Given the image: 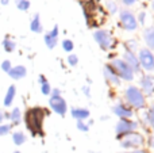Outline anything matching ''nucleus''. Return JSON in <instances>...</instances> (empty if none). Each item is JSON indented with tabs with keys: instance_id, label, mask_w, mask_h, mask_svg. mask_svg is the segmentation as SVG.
Returning <instances> with one entry per match:
<instances>
[{
	"instance_id": "5701e85b",
	"label": "nucleus",
	"mask_w": 154,
	"mask_h": 153,
	"mask_svg": "<svg viewBox=\"0 0 154 153\" xmlns=\"http://www.w3.org/2000/svg\"><path fill=\"white\" fill-rule=\"evenodd\" d=\"M106 10L108 11V14L115 15V14L119 12V5H118V3L114 2V0H107L106 2Z\"/></svg>"
},
{
	"instance_id": "6ab92c4d",
	"label": "nucleus",
	"mask_w": 154,
	"mask_h": 153,
	"mask_svg": "<svg viewBox=\"0 0 154 153\" xmlns=\"http://www.w3.org/2000/svg\"><path fill=\"white\" fill-rule=\"evenodd\" d=\"M8 119L11 121V125H14V126L20 125L22 121H23V117H22L20 108H19V107H14L12 110L8 113Z\"/></svg>"
},
{
	"instance_id": "a878e982",
	"label": "nucleus",
	"mask_w": 154,
	"mask_h": 153,
	"mask_svg": "<svg viewBox=\"0 0 154 153\" xmlns=\"http://www.w3.org/2000/svg\"><path fill=\"white\" fill-rule=\"evenodd\" d=\"M125 50L137 53V52H138V42H137L135 39H128L127 42L125 43Z\"/></svg>"
},
{
	"instance_id": "aec40b11",
	"label": "nucleus",
	"mask_w": 154,
	"mask_h": 153,
	"mask_svg": "<svg viewBox=\"0 0 154 153\" xmlns=\"http://www.w3.org/2000/svg\"><path fill=\"white\" fill-rule=\"evenodd\" d=\"M30 30L35 34H41L43 33V26L42 22H41V15L39 14H34V16L31 18V22H30Z\"/></svg>"
},
{
	"instance_id": "7c9ffc66",
	"label": "nucleus",
	"mask_w": 154,
	"mask_h": 153,
	"mask_svg": "<svg viewBox=\"0 0 154 153\" xmlns=\"http://www.w3.org/2000/svg\"><path fill=\"white\" fill-rule=\"evenodd\" d=\"M76 126H77V129L82 133H87L88 130H89V125L85 121H76Z\"/></svg>"
},
{
	"instance_id": "c9c22d12",
	"label": "nucleus",
	"mask_w": 154,
	"mask_h": 153,
	"mask_svg": "<svg viewBox=\"0 0 154 153\" xmlns=\"http://www.w3.org/2000/svg\"><path fill=\"white\" fill-rule=\"evenodd\" d=\"M50 96H61V89L60 88H51Z\"/></svg>"
},
{
	"instance_id": "ddd939ff",
	"label": "nucleus",
	"mask_w": 154,
	"mask_h": 153,
	"mask_svg": "<svg viewBox=\"0 0 154 153\" xmlns=\"http://www.w3.org/2000/svg\"><path fill=\"white\" fill-rule=\"evenodd\" d=\"M58 38H60V27L54 26L50 31H48L45 35H43V41H45V45L48 49H54L57 45H58Z\"/></svg>"
},
{
	"instance_id": "4468645a",
	"label": "nucleus",
	"mask_w": 154,
	"mask_h": 153,
	"mask_svg": "<svg viewBox=\"0 0 154 153\" xmlns=\"http://www.w3.org/2000/svg\"><path fill=\"white\" fill-rule=\"evenodd\" d=\"M103 76H104V79H106L107 83L111 84V86H114V87H120V84H122V80L118 77V75L115 73V70L112 69V67L109 64L104 65Z\"/></svg>"
},
{
	"instance_id": "79ce46f5",
	"label": "nucleus",
	"mask_w": 154,
	"mask_h": 153,
	"mask_svg": "<svg viewBox=\"0 0 154 153\" xmlns=\"http://www.w3.org/2000/svg\"><path fill=\"white\" fill-rule=\"evenodd\" d=\"M150 5H152V10L154 11V0H152V4H150Z\"/></svg>"
},
{
	"instance_id": "a211bd4d",
	"label": "nucleus",
	"mask_w": 154,
	"mask_h": 153,
	"mask_svg": "<svg viewBox=\"0 0 154 153\" xmlns=\"http://www.w3.org/2000/svg\"><path fill=\"white\" fill-rule=\"evenodd\" d=\"M15 96H16V87L14 86V84H11L10 87H8L7 92H5L4 95V99H3V105H4V107H11L14 103V100H15Z\"/></svg>"
},
{
	"instance_id": "39448f33",
	"label": "nucleus",
	"mask_w": 154,
	"mask_h": 153,
	"mask_svg": "<svg viewBox=\"0 0 154 153\" xmlns=\"http://www.w3.org/2000/svg\"><path fill=\"white\" fill-rule=\"evenodd\" d=\"M93 39L96 41V43L99 45V48L104 52L111 50L115 46V39L112 37L111 31L106 29H97L93 31Z\"/></svg>"
},
{
	"instance_id": "f8f14e48",
	"label": "nucleus",
	"mask_w": 154,
	"mask_h": 153,
	"mask_svg": "<svg viewBox=\"0 0 154 153\" xmlns=\"http://www.w3.org/2000/svg\"><path fill=\"white\" fill-rule=\"evenodd\" d=\"M128 67L133 69V72L135 75H138L141 72V65H139V61H138V57H137V53H133V52H128V50H125L123 52V56L120 57Z\"/></svg>"
},
{
	"instance_id": "bb28decb",
	"label": "nucleus",
	"mask_w": 154,
	"mask_h": 153,
	"mask_svg": "<svg viewBox=\"0 0 154 153\" xmlns=\"http://www.w3.org/2000/svg\"><path fill=\"white\" fill-rule=\"evenodd\" d=\"M16 3V7H18V10L20 11H29L30 8V0H15Z\"/></svg>"
},
{
	"instance_id": "1a4fd4ad",
	"label": "nucleus",
	"mask_w": 154,
	"mask_h": 153,
	"mask_svg": "<svg viewBox=\"0 0 154 153\" xmlns=\"http://www.w3.org/2000/svg\"><path fill=\"white\" fill-rule=\"evenodd\" d=\"M49 106L51 111L58 114L60 117H65L68 113V103L66 100L61 96H49Z\"/></svg>"
},
{
	"instance_id": "7ed1b4c3",
	"label": "nucleus",
	"mask_w": 154,
	"mask_h": 153,
	"mask_svg": "<svg viewBox=\"0 0 154 153\" xmlns=\"http://www.w3.org/2000/svg\"><path fill=\"white\" fill-rule=\"evenodd\" d=\"M109 65L112 67V69L115 70V73H116L118 77L122 81H128V83H130V81H133L134 79H135V73L133 72V69H131L120 57L112 58Z\"/></svg>"
},
{
	"instance_id": "9d476101",
	"label": "nucleus",
	"mask_w": 154,
	"mask_h": 153,
	"mask_svg": "<svg viewBox=\"0 0 154 153\" xmlns=\"http://www.w3.org/2000/svg\"><path fill=\"white\" fill-rule=\"evenodd\" d=\"M139 89L143 92L145 96L154 95V75L145 73L141 77V80H139Z\"/></svg>"
},
{
	"instance_id": "20e7f679",
	"label": "nucleus",
	"mask_w": 154,
	"mask_h": 153,
	"mask_svg": "<svg viewBox=\"0 0 154 153\" xmlns=\"http://www.w3.org/2000/svg\"><path fill=\"white\" fill-rule=\"evenodd\" d=\"M139 127V122L135 121V119H126V118H120L119 121L115 125V134H116V138L120 140L125 136L130 134V133L138 132Z\"/></svg>"
},
{
	"instance_id": "0eeeda50",
	"label": "nucleus",
	"mask_w": 154,
	"mask_h": 153,
	"mask_svg": "<svg viewBox=\"0 0 154 153\" xmlns=\"http://www.w3.org/2000/svg\"><path fill=\"white\" fill-rule=\"evenodd\" d=\"M119 144L126 151H134V149H142L145 144V137L138 132L130 133L119 140Z\"/></svg>"
},
{
	"instance_id": "e433bc0d",
	"label": "nucleus",
	"mask_w": 154,
	"mask_h": 153,
	"mask_svg": "<svg viewBox=\"0 0 154 153\" xmlns=\"http://www.w3.org/2000/svg\"><path fill=\"white\" fill-rule=\"evenodd\" d=\"M81 91L84 92L87 96H91V88H89L88 86H82V87H81Z\"/></svg>"
},
{
	"instance_id": "2f4dec72",
	"label": "nucleus",
	"mask_w": 154,
	"mask_h": 153,
	"mask_svg": "<svg viewBox=\"0 0 154 153\" xmlns=\"http://www.w3.org/2000/svg\"><path fill=\"white\" fill-rule=\"evenodd\" d=\"M146 12L145 11H141V12L137 15V22H138V24H142V26H145V23H146Z\"/></svg>"
},
{
	"instance_id": "b1692460",
	"label": "nucleus",
	"mask_w": 154,
	"mask_h": 153,
	"mask_svg": "<svg viewBox=\"0 0 154 153\" xmlns=\"http://www.w3.org/2000/svg\"><path fill=\"white\" fill-rule=\"evenodd\" d=\"M146 114H147V127H150L152 132L154 133V105H152L147 108Z\"/></svg>"
},
{
	"instance_id": "2eb2a0df",
	"label": "nucleus",
	"mask_w": 154,
	"mask_h": 153,
	"mask_svg": "<svg viewBox=\"0 0 154 153\" xmlns=\"http://www.w3.org/2000/svg\"><path fill=\"white\" fill-rule=\"evenodd\" d=\"M27 75V69L23 65H15V67L11 68V70L8 72V76H10L12 80H22L23 77H26Z\"/></svg>"
},
{
	"instance_id": "dca6fc26",
	"label": "nucleus",
	"mask_w": 154,
	"mask_h": 153,
	"mask_svg": "<svg viewBox=\"0 0 154 153\" xmlns=\"http://www.w3.org/2000/svg\"><path fill=\"white\" fill-rule=\"evenodd\" d=\"M143 41H145V48H147L149 50L154 52V27H146L143 30Z\"/></svg>"
},
{
	"instance_id": "c756f323",
	"label": "nucleus",
	"mask_w": 154,
	"mask_h": 153,
	"mask_svg": "<svg viewBox=\"0 0 154 153\" xmlns=\"http://www.w3.org/2000/svg\"><path fill=\"white\" fill-rule=\"evenodd\" d=\"M11 129H12V125L2 123V125H0V137L10 134V133H11Z\"/></svg>"
},
{
	"instance_id": "72a5a7b5",
	"label": "nucleus",
	"mask_w": 154,
	"mask_h": 153,
	"mask_svg": "<svg viewBox=\"0 0 154 153\" xmlns=\"http://www.w3.org/2000/svg\"><path fill=\"white\" fill-rule=\"evenodd\" d=\"M122 2L123 5H126V7H131V5H135L137 3H138V0H120Z\"/></svg>"
},
{
	"instance_id": "f704fd0d",
	"label": "nucleus",
	"mask_w": 154,
	"mask_h": 153,
	"mask_svg": "<svg viewBox=\"0 0 154 153\" xmlns=\"http://www.w3.org/2000/svg\"><path fill=\"white\" fill-rule=\"evenodd\" d=\"M147 145H149L150 149H154V133L147 137Z\"/></svg>"
},
{
	"instance_id": "423d86ee",
	"label": "nucleus",
	"mask_w": 154,
	"mask_h": 153,
	"mask_svg": "<svg viewBox=\"0 0 154 153\" xmlns=\"http://www.w3.org/2000/svg\"><path fill=\"white\" fill-rule=\"evenodd\" d=\"M119 26L125 31H128V33H133L138 29L139 24L137 22V16L134 15L133 11L127 10V8L119 10Z\"/></svg>"
},
{
	"instance_id": "4be33fe9",
	"label": "nucleus",
	"mask_w": 154,
	"mask_h": 153,
	"mask_svg": "<svg viewBox=\"0 0 154 153\" xmlns=\"http://www.w3.org/2000/svg\"><path fill=\"white\" fill-rule=\"evenodd\" d=\"M12 141L16 146L23 145V144L26 142V134H24L23 132H19V130L18 132H14L12 133Z\"/></svg>"
},
{
	"instance_id": "473e14b6",
	"label": "nucleus",
	"mask_w": 154,
	"mask_h": 153,
	"mask_svg": "<svg viewBox=\"0 0 154 153\" xmlns=\"http://www.w3.org/2000/svg\"><path fill=\"white\" fill-rule=\"evenodd\" d=\"M0 68H2V70L3 72H5V73H8L11 70V68H12V64H11V61L10 60H4V61L2 62V65H0Z\"/></svg>"
},
{
	"instance_id": "58836bf2",
	"label": "nucleus",
	"mask_w": 154,
	"mask_h": 153,
	"mask_svg": "<svg viewBox=\"0 0 154 153\" xmlns=\"http://www.w3.org/2000/svg\"><path fill=\"white\" fill-rule=\"evenodd\" d=\"M120 153H147L145 149H134V151H127V152H120Z\"/></svg>"
},
{
	"instance_id": "f03ea898",
	"label": "nucleus",
	"mask_w": 154,
	"mask_h": 153,
	"mask_svg": "<svg viewBox=\"0 0 154 153\" xmlns=\"http://www.w3.org/2000/svg\"><path fill=\"white\" fill-rule=\"evenodd\" d=\"M123 96H125L126 105L130 106L133 110H143L146 107V96L139 89V87L130 84L125 88Z\"/></svg>"
},
{
	"instance_id": "6e6552de",
	"label": "nucleus",
	"mask_w": 154,
	"mask_h": 153,
	"mask_svg": "<svg viewBox=\"0 0 154 153\" xmlns=\"http://www.w3.org/2000/svg\"><path fill=\"white\" fill-rule=\"evenodd\" d=\"M137 57H138L139 65H141V70H145L147 73L154 72V52L149 50L147 48L138 49Z\"/></svg>"
},
{
	"instance_id": "37998d69",
	"label": "nucleus",
	"mask_w": 154,
	"mask_h": 153,
	"mask_svg": "<svg viewBox=\"0 0 154 153\" xmlns=\"http://www.w3.org/2000/svg\"><path fill=\"white\" fill-rule=\"evenodd\" d=\"M14 153H20V152H19V151H15V152H14Z\"/></svg>"
},
{
	"instance_id": "ea45409f",
	"label": "nucleus",
	"mask_w": 154,
	"mask_h": 153,
	"mask_svg": "<svg viewBox=\"0 0 154 153\" xmlns=\"http://www.w3.org/2000/svg\"><path fill=\"white\" fill-rule=\"evenodd\" d=\"M4 119H5V113L3 110H0V125L4 122Z\"/></svg>"
},
{
	"instance_id": "393cba45",
	"label": "nucleus",
	"mask_w": 154,
	"mask_h": 153,
	"mask_svg": "<svg viewBox=\"0 0 154 153\" xmlns=\"http://www.w3.org/2000/svg\"><path fill=\"white\" fill-rule=\"evenodd\" d=\"M61 46H62V50L66 52V53H73V49H75V43H73L72 39H64L61 42Z\"/></svg>"
},
{
	"instance_id": "412c9836",
	"label": "nucleus",
	"mask_w": 154,
	"mask_h": 153,
	"mask_svg": "<svg viewBox=\"0 0 154 153\" xmlns=\"http://www.w3.org/2000/svg\"><path fill=\"white\" fill-rule=\"evenodd\" d=\"M2 46H3V49H4V52L12 53V52H15V49H16V42L14 39H11L10 37H5L2 42Z\"/></svg>"
},
{
	"instance_id": "a19ab883",
	"label": "nucleus",
	"mask_w": 154,
	"mask_h": 153,
	"mask_svg": "<svg viewBox=\"0 0 154 153\" xmlns=\"http://www.w3.org/2000/svg\"><path fill=\"white\" fill-rule=\"evenodd\" d=\"M10 3V0H0V4L2 5H7Z\"/></svg>"
},
{
	"instance_id": "4c0bfd02",
	"label": "nucleus",
	"mask_w": 154,
	"mask_h": 153,
	"mask_svg": "<svg viewBox=\"0 0 154 153\" xmlns=\"http://www.w3.org/2000/svg\"><path fill=\"white\" fill-rule=\"evenodd\" d=\"M46 81H48V79H46V76L45 75H39L38 76V84H43V83H46Z\"/></svg>"
},
{
	"instance_id": "f257e3e1",
	"label": "nucleus",
	"mask_w": 154,
	"mask_h": 153,
	"mask_svg": "<svg viewBox=\"0 0 154 153\" xmlns=\"http://www.w3.org/2000/svg\"><path fill=\"white\" fill-rule=\"evenodd\" d=\"M48 115L45 108L42 107H31L27 108L23 115V122L26 125V129L30 132L32 137H43V122Z\"/></svg>"
},
{
	"instance_id": "f3484780",
	"label": "nucleus",
	"mask_w": 154,
	"mask_h": 153,
	"mask_svg": "<svg viewBox=\"0 0 154 153\" xmlns=\"http://www.w3.org/2000/svg\"><path fill=\"white\" fill-rule=\"evenodd\" d=\"M70 115L76 119V121H85V119L89 118L91 113L88 108L85 107H73L70 110Z\"/></svg>"
},
{
	"instance_id": "cd10ccee",
	"label": "nucleus",
	"mask_w": 154,
	"mask_h": 153,
	"mask_svg": "<svg viewBox=\"0 0 154 153\" xmlns=\"http://www.w3.org/2000/svg\"><path fill=\"white\" fill-rule=\"evenodd\" d=\"M66 62L69 67H77V65H79V57H77V54H75V53L68 54Z\"/></svg>"
},
{
	"instance_id": "c85d7f7f",
	"label": "nucleus",
	"mask_w": 154,
	"mask_h": 153,
	"mask_svg": "<svg viewBox=\"0 0 154 153\" xmlns=\"http://www.w3.org/2000/svg\"><path fill=\"white\" fill-rule=\"evenodd\" d=\"M41 92H42V95H45V96H50V94H51V86H50V83H49V80L46 81V83L41 84Z\"/></svg>"
},
{
	"instance_id": "9b49d317",
	"label": "nucleus",
	"mask_w": 154,
	"mask_h": 153,
	"mask_svg": "<svg viewBox=\"0 0 154 153\" xmlns=\"http://www.w3.org/2000/svg\"><path fill=\"white\" fill-rule=\"evenodd\" d=\"M112 113H114L119 119L120 118L133 119V117H134V110L130 107V106H127L123 102H119V103L112 106Z\"/></svg>"
}]
</instances>
